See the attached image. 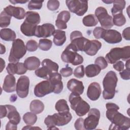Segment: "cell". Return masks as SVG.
I'll return each mask as SVG.
<instances>
[{"instance_id": "56", "label": "cell", "mask_w": 130, "mask_h": 130, "mask_svg": "<svg viewBox=\"0 0 130 130\" xmlns=\"http://www.w3.org/2000/svg\"><path fill=\"white\" fill-rule=\"evenodd\" d=\"M28 2V1H22V0H21V1H18V0L10 1V2L12 4H14V5H15V4H18V3H19V4H24V3H26Z\"/></svg>"}, {"instance_id": "48", "label": "cell", "mask_w": 130, "mask_h": 130, "mask_svg": "<svg viewBox=\"0 0 130 130\" xmlns=\"http://www.w3.org/2000/svg\"><path fill=\"white\" fill-rule=\"evenodd\" d=\"M74 126L77 130L85 129L84 127V119L82 118H79L77 119L74 123Z\"/></svg>"}, {"instance_id": "20", "label": "cell", "mask_w": 130, "mask_h": 130, "mask_svg": "<svg viewBox=\"0 0 130 130\" xmlns=\"http://www.w3.org/2000/svg\"><path fill=\"white\" fill-rule=\"evenodd\" d=\"M102 47V43L96 40H88L87 42L84 52L90 56L95 55Z\"/></svg>"}, {"instance_id": "54", "label": "cell", "mask_w": 130, "mask_h": 130, "mask_svg": "<svg viewBox=\"0 0 130 130\" xmlns=\"http://www.w3.org/2000/svg\"><path fill=\"white\" fill-rule=\"evenodd\" d=\"M17 124H15L10 121L7 123L6 126V130H9V129H17Z\"/></svg>"}, {"instance_id": "13", "label": "cell", "mask_w": 130, "mask_h": 130, "mask_svg": "<svg viewBox=\"0 0 130 130\" xmlns=\"http://www.w3.org/2000/svg\"><path fill=\"white\" fill-rule=\"evenodd\" d=\"M101 38L110 44H116L122 41L121 34L115 29H104Z\"/></svg>"}, {"instance_id": "17", "label": "cell", "mask_w": 130, "mask_h": 130, "mask_svg": "<svg viewBox=\"0 0 130 130\" xmlns=\"http://www.w3.org/2000/svg\"><path fill=\"white\" fill-rule=\"evenodd\" d=\"M101 88L98 82H92L88 86L87 95L91 101H96L100 98L101 94Z\"/></svg>"}, {"instance_id": "41", "label": "cell", "mask_w": 130, "mask_h": 130, "mask_svg": "<svg viewBox=\"0 0 130 130\" xmlns=\"http://www.w3.org/2000/svg\"><path fill=\"white\" fill-rule=\"evenodd\" d=\"M95 64L97 65L101 70L105 69L108 66V62L106 59L103 56L97 57L94 61Z\"/></svg>"}, {"instance_id": "16", "label": "cell", "mask_w": 130, "mask_h": 130, "mask_svg": "<svg viewBox=\"0 0 130 130\" xmlns=\"http://www.w3.org/2000/svg\"><path fill=\"white\" fill-rule=\"evenodd\" d=\"M10 16H13L17 19H23L25 17V10L19 7H14L9 5L4 9V10Z\"/></svg>"}, {"instance_id": "45", "label": "cell", "mask_w": 130, "mask_h": 130, "mask_svg": "<svg viewBox=\"0 0 130 130\" xmlns=\"http://www.w3.org/2000/svg\"><path fill=\"white\" fill-rule=\"evenodd\" d=\"M6 70L8 73L10 75L17 74V63H10L8 64Z\"/></svg>"}, {"instance_id": "50", "label": "cell", "mask_w": 130, "mask_h": 130, "mask_svg": "<svg viewBox=\"0 0 130 130\" xmlns=\"http://www.w3.org/2000/svg\"><path fill=\"white\" fill-rule=\"evenodd\" d=\"M121 78L124 80H129L130 79V68L122 70L119 73Z\"/></svg>"}, {"instance_id": "31", "label": "cell", "mask_w": 130, "mask_h": 130, "mask_svg": "<svg viewBox=\"0 0 130 130\" xmlns=\"http://www.w3.org/2000/svg\"><path fill=\"white\" fill-rule=\"evenodd\" d=\"M25 20L38 25L41 21V18L38 13L33 11H27L26 12Z\"/></svg>"}, {"instance_id": "1", "label": "cell", "mask_w": 130, "mask_h": 130, "mask_svg": "<svg viewBox=\"0 0 130 130\" xmlns=\"http://www.w3.org/2000/svg\"><path fill=\"white\" fill-rule=\"evenodd\" d=\"M107 109L106 117L111 121L109 129H127L130 127L129 118L118 112L119 107L112 103H108L106 105Z\"/></svg>"}, {"instance_id": "53", "label": "cell", "mask_w": 130, "mask_h": 130, "mask_svg": "<svg viewBox=\"0 0 130 130\" xmlns=\"http://www.w3.org/2000/svg\"><path fill=\"white\" fill-rule=\"evenodd\" d=\"M81 36H83V35H82V34L80 31L75 30L71 32L70 35V40L71 41H72V40L76 38H78L79 37H81Z\"/></svg>"}, {"instance_id": "58", "label": "cell", "mask_w": 130, "mask_h": 130, "mask_svg": "<svg viewBox=\"0 0 130 130\" xmlns=\"http://www.w3.org/2000/svg\"><path fill=\"white\" fill-rule=\"evenodd\" d=\"M1 72H2V71L3 70L4 68L5 67V61L3 60V58H1Z\"/></svg>"}, {"instance_id": "29", "label": "cell", "mask_w": 130, "mask_h": 130, "mask_svg": "<svg viewBox=\"0 0 130 130\" xmlns=\"http://www.w3.org/2000/svg\"><path fill=\"white\" fill-rule=\"evenodd\" d=\"M101 69L95 64L88 65L85 69V73L87 77L91 78L98 75L101 72Z\"/></svg>"}, {"instance_id": "27", "label": "cell", "mask_w": 130, "mask_h": 130, "mask_svg": "<svg viewBox=\"0 0 130 130\" xmlns=\"http://www.w3.org/2000/svg\"><path fill=\"white\" fill-rule=\"evenodd\" d=\"M0 37L6 41H14L16 35L15 31L10 28H2L0 31Z\"/></svg>"}, {"instance_id": "18", "label": "cell", "mask_w": 130, "mask_h": 130, "mask_svg": "<svg viewBox=\"0 0 130 130\" xmlns=\"http://www.w3.org/2000/svg\"><path fill=\"white\" fill-rule=\"evenodd\" d=\"M68 89L74 94L81 95L83 93L84 87L82 82L76 79H71L67 83Z\"/></svg>"}, {"instance_id": "40", "label": "cell", "mask_w": 130, "mask_h": 130, "mask_svg": "<svg viewBox=\"0 0 130 130\" xmlns=\"http://www.w3.org/2000/svg\"><path fill=\"white\" fill-rule=\"evenodd\" d=\"M43 1H30L29 2L27 7L28 9L31 10H40L42 7Z\"/></svg>"}, {"instance_id": "38", "label": "cell", "mask_w": 130, "mask_h": 130, "mask_svg": "<svg viewBox=\"0 0 130 130\" xmlns=\"http://www.w3.org/2000/svg\"><path fill=\"white\" fill-rule=\"evenodd\" d=\"M42 65L47 67L53 73L57 72L59 68L58 64L48 58L44 59L42 62Z\"/></svg>"}, {"instance_id": "36", "label": "cell", "mask_w": 130, "mask_h": 130, "mask_svg": "<svg viewBox=\"0 0 130 130\" xmlns=\"http://www.w3.org/2000/svg\"><path fill=\"white\" fill-rule=\"evenodd\" d=\"M11 16L9 15L4 11H2L0 14V26L4 28L8 26L11 22Z\"/></svg>"}, {"instance_id": "52", "label": "cell", "mask_w": 130, "mask_h": 130, "mask_svg": "<svg viewBox=\"0 0 130 130\" xmlns=\"http://www.w3.org/2000/svg\"><path fill=\"white\" fill-rule=\"evenodd\" d=\"M129 33H130V27H127L123 30V31H122V37L126 40L129 41L130 40Z\"/></svg>"}, {"instance_id": "24", "label": "cell", "mask_w": 130, "mask_h": 130, "mask_svg": "<svg viewBox=\"0 0 130 130\" xmlns=\"http://www.w3.org/2000/svg\"><path fill=\"white\" fill-rule=\"evenodd\" d=\"M37 25L24 20L20 26L21 32L26 36L32 37L35 36Z\"/></svg>"}, {"instance_id": "21", "label": "cell", "mask_w": 130, "mask_h": 130, "mask_svg": "<svg viewBox=\"0 0 130 130\" xmlns=\"http://www.w3.org/2000/svg\"><path fill=\"white\" fill-rule=\"evenodd\" d=\"M5 106L7 108L6 116L9 119V121L17 125L19 124L21 120V117L16 108L11 105H6Z\"/></svg>"}, {"instance_id": "57", "label": "cell", "mask_w": 130, "mask_h": 130, "mask_svg": "<svg viewBox=\"0 0 130 130\" xmlns=\"http://www.w3.org/2000/svg\"><path fill=\"white\" fill-rule=\"evenodd\" d=\"M1 54H3L5 53L6 52V48L5 46L3 45V44H1Z\"/></svg>"}, {"instance_id": "51", "label": "cell", "mask_w": 130, "mask_h": 130, "mask_svg": "<svg viewBox=\"0 0 130 130\" xmlns=\"http://www.w3.org/2000/svg\"><path fill=\"white\" fill-rule=\"evenodd\" d=\"M113 68L118 72H121L124 70V63L122 61H118L113 64Z\"/></svg>"}, {"instance_id": "47", "label": "cell", "mask_w": 130, "mask_h": 130, "mask_svg": "<svg viewBox=\"0 0 130 130\" xmlns=\"http://www.w3.org/2000/svg\"><path fill=\"white\" fill-rule=\"evenodd\" d=\"M104 29H104L102 27H96L93 30V35L94 37L97 39H101V37Z\"/></svg>"}, {"instance_id": "59", "label": "cell", "mask_w": 130, "mask_h": 130, "mask_svg": "<svg viewBox=\"0 0 130 130\" xmlns=\"http://www.w3.org/2000/svg\"><path fill=\"white\" fill-rule=\"evenodd\" d=\"M33 128L41 129V128L38 127H31H31H29V126L27 125V126H26L24 127L23 128H22V129H33Z\"/></svg>"}, {"instance_id": "44", "label": "cell", "mask_w": 130, "mask_h": 130, "mask_svg": "<svg viewBox=\"0 0 130 130\" xmlns=\"http://www.w3.org/2000/svg\"><path fill=\"white\" fill-rule=\"evenodd\" d=\"M47 7L49 10L55 11L59 7V2L56 0H50L47 2Z\"/></svg>"}, {"instance_id": "7", "label": "cell", "mask_w": 130, "mask_h": 130, "mask_svg": "<svg viewBox=\"0 0 130 130\" xmlns=\"http://www.w3.org/2000/svg\"><path fill=\"white\" fill-rule=\"evenodd\" d=\"M61 58L62 60L68 63H71L74 66L79 65L83 63V57L74 51L69 45H68L62 52Z\"/></svg>"}, {"instance_id": "23", "label": "cell", "mask_w": 130, "mask_h": 130, "mask_svg": "<svg viewBox=\"0 0 130 130\" xmlns=\"http://www.w3.org/2000/svg\"><path fill=\"white\" fill-rule=\"evenodd\" d=\"M16 79L13 75L6 76L3 85V90L6 92H13L16 90Z\"/></svg>"}, {"instance_id": "25", "label": "cell", "mask_w": 130, "mask_h": 130, "mask_svg": "<svg viewBox=\"0 0 130 130\" xmlns=\"http://www.w3.org/2000/svg\"><path fill=\"white\" fill-rule=\"evenodd\" d=\"M23 63L27 70L32 71L38 69L41 64V62L37 57L30 56L27 58Z\"/></svg>"}, {"instance_id": "49", "label": "cell", "mask_w": 130, "mask_h": 130, "mask_svg": "<svg viewBox=\"0 0 130 130\" xmlns=\"http://www.w3.org/2000/svg\"><path fill=\"white\" fill-rule=\"evenodd\" d=\"M17 75H22L26 72L27 70L25 67L24 63L18 62H17Z\"/></svg>"}, {"instance_id": "39", "label": "cell", "mask_w": 130, "mask_h": 130, "mask_svg": "<svg viewBox=\"0 0 130 130\" xmlns=\"http://www.w3.org/2000/svg\"><path fill=\"white\" fill-rule=\"evenodd\" d=\"M52 42L49 39H42L39 40V47L43 51L49 50L52 47Z\"/></svg>"}, {"instance_id": "4", "label": "cell", "mask_w": 130, "mask_h": 130, "mask_svg": "<svg viewBox=\"0 0 130 130\" xmlns=\"http://www.w3.org/2000/svg\"><path fill=\"white\" fill-rule=\"evenodd\" d=\"M130 58V46H126L122 48L116 47L111 49L109 53L106 55L107 61L110 64H114L116 62L122 59L126 61Z\"/></svg>"}, {"instance_id": "33", "label": "cell", "mask_w": 130, "mask_h": 130, "mask_svg": "<svg viewBox=\"0 0 130 130\" xmlns=\"http://www.w3.org/2000/svg\"><path fill=\"white\" fill-rule=\"evenodd\" d=\"M82 22L84 25L87 27H91L95 26L98 23V20L94 15L89 14L83 17Z\"/></svg>"}, {"instance_id": "2", "label": "cell", "mask_w": 130, "mask_h": 130, "mask_svg": "<svg viewBox=\"0 0 130 130\" xmlns=\"http://www.w3.org/2000/svg\"><path fill=\"white\" fill-rule=\"evenodd\" d=\"M72 116L70 111L58 112L52 115H48L44 120L48 129H58L56 126H60L67 124L70 122Z\"/></svg>"}, {"instance_id": "8", "label": "cell", "mask_w": 130, "mask_h": 130, "mask_svg": "<svg viewBox=\"0 0 130 130\" xmlns=\"http://www.w3.org/2000/svg\"><path fill=\"white\" fill-rule=\"evenodd\" d=\"M102 28L109 29L113 25L112 17L108 14L107 10L103 7H99L95 10V15Z\"/></svg>"}, {"instance_id": "11", "label": "cell", "mask_w": 130, "mask_h": 130, "mask_svg": "<svg viewBox=\"0 0 130 130\" xmlns=\"http://www.w3.org/2000/svg\"><path fill=\"white\" fill-rule=\"evenodd\" d=\"M53 86L48 80L42 81L35 86L34 94L37 97L42 98L53 92Z\"/></svg>"}, {"instance_id": "22", "label": "cell", "mask_w": 130, "mask_h": 130, "mask_svg": "<svg viewBox=\"0 0 130 130\" xmlns=\"http://www.w3.org/2000/svg\"><path fill=\"white\" fill-rule=\"evenodd\" d=\"M89 40L83 37H79L71 41V43L69 45L74 51H83L85 45Z\"/></svg>"}, {"instance_id": "42", "label": "cell", "mask_w": 130, "mask_h": 130, "mask_svg": "<svg viewBox=\"0 0 130 130\" xmlns=\"http://www.w3.org/2000/svg\"><path fill=\"white\" fill-rule=\"evenodd\" d=\"M38 45L37 42L34 40H29L26 44V50L29 52H34L37 50Z\"/></svg>"}, {"instance_id": "46", "label": "cell", "mask_w": 130, "mask_h": 130, "mask_svg": "<svg viewBox=\"0 0 130 130\" xmlns=\"http://www.w3.org/2000/svg\"><path fill=\"white\" fill-rule=\"evenodd\" d=\"M73 70L72 69L69 67L68 64L65 68H62L60 71V74L61 75L64 77H68L71 76L73 74Z\"/></svg>"}, {"instance_id": "19", "label": "cell", "mask_w": 130, "mask_h": 130, "mask_svg": "<svg viewBox=\"0 0 130 130\" xmlns=\"http://www.w3.org/2000/svg\"><path fill=\"white\" fill-rule=\"evenodd\" d=\"M70 13L68 11H62L57 15L55 25L59 29H65L67 28V23L70 19Z\"/></svg>"}, {"instance_id": "6", "label": "cell", "mask_w": 130, "mask_h": 130, "mask_svg": "<svg viewBox=\"0 0 130 130\" xmlns=\"http://www.w3.org/2000/svg\"><path fill=\"white\" fill-rule=\"evenodd\" d=\"M26 52V46L23 41L20 39H15L12 43L8 60L11 63L18 62Z\"/></svg>"}, {"instance_id": "32", "label": "cell", "mask_w": 130, "mask_h": 130, "mask_svg": "<svg viewBox=\"0 0 130 130\" xmlns=\"http://www.w3.org/2000/svg\"><path fill=\"white\" fill-rule=\"evenodd\" d=\"M113 6L111 9V13L113 16L120 13H122L123 10L125 8L126 2L125 1H113Z\"/></svg>"}, {"instance_id": "26", "label": "cell", "mask_w": 130, "mask_h": 130, "mask_svg": "<svg viewBox=\"0 0 130 130\" xmlns=\"http://www.w3.org/2000/svg\"><path fill=\"white\" fill-rule=\"evenodd\" d=\"M53 36V43L57 46H62L66 41V32L60 29L55 30Z\"/></svg>"}, {"instance_id": "35", "label": "cell", "mask_w": 130, "mask_h": 130, "mask_svg": "<svg viewBox=\"0 0 130 130\" xmlns=\"http://www.w3.org/2000/svg\"><path fill=\"white\" fill-rule=\"evenodd\" d=\"M55 108L58 112L70 111L69 107L67 104V102L64 99L58 100L55 104Z\"/></svg>"}, {"instance_id": "10", "label": "cell", "mask_w": 130, "mask_h": 130, "mask_svg": "<svg viewBox=\"0 0 130 130\" xmlns=\"http://www.w3.org/2000/svg\"><path fill=\"white\" fill-rule=\"evenodd\" d=\"M88 116L84 120L85 129H94L98 126L100 118V112L96 108H92L88 112Z\"/></svg>"}, {"instance_id": "55", "label": "cell", "mask_w": 130, "mask_h": 130, "mask_svg": "<svg viewBox=\"0 0 130 130\" xmlns=\"http://www.w3.org/2000/svg\"><path fill=\"white\" fill-rule=\"evenodd\" d=\"M1 118H3L7 116V108L5 105H1Z\"/></svg>"}, {"instance_id": "61", "label": "cell", "mask_w": 130, "mask_h": 130, "mask_svg": "<svg viewBox=\"0 0 130 130\" xmlns=\"http://www.w3.org/2000/svg\"><path fill=\"white\" fill-rule=\"evenodd\" d=\"M113 1H103V2H104V3H105L107 4H110L112 3H113Z\"/></svg>"}, {"instance_id": "12", "label": "cell", "mask_w": 130, "mask_h": 130, "mask_svg": "<svg viewBox=\"0 0 130 130\" xmlns=\"http://www.w3.org/2000/svg\"><path fill=\"white\" fill-rule=\"evenodd\" d=\"M29 79L26 76H22L19 78L16 84V92L20 98H26L29 92Z\"/></svg>"}, {"instance_id": "3", "label": "cell", "mask_w": 130, "mask_h": 130, "mask_svg": "<svg viewBox=\"0 0 130 130\" xmlns=\"http://www.w3.org/2000/svg\"><path fill=\"white\" fill-rule=\"evenodd\" d=\"M117 81L118 78L115 72L110 71L107 73L103 81V97L104 99L110 100L114 98Z\"/></svg>"}, {"instance_id": "15", "label": "cell", "mask_w": 130, "mask_h": 130, "mask_svg": "<svg viewBox=\"0 0 130 130\" xmlns=\"http://www.w3.org/2000/svg\"><path fill=\"white\" fill-rule=\"evenodd\" d=\"M53 85L54 90L53 92L56 94L60 93L63 89V83L61 81L62 78L60 74L58 72L53 73L50 75L48 79Z\"/></svg>"}, {"instance_id": "5", "label": "cell", "mask_w": 130, "mask_h": 130, "mask_svg": "<svg viewBox=\"0 0 130 130\" xmlns=\"http://www.w3.org/2000/svg\"><path fill=\"white\" fill-rule=\"evenodd\" d=\"M69 101L71 108L80 117L86 115L90 110L89 105L84 101L80 95L72 93L69 96Z\"/></svg>"}, {"instance_id": "28", "label": "cell", "mask_w": 130, "mask_h": 130, "mask_svg": "<svg viewBox=\"0 0 130 130\" xmlns=\"http://www.w3.org/2000/svg\"><path fill=\"white\" fill-rule=\"evenodd\" d=\"M29 108L31 112L38 114L43 111L44 109V105L40 100H34L31 102Z\"/></svg>"}, {"instance_id": "30", "label": "cell", "mask_w": 130, "mask_h": 130, "mask_svg": "<svg viewBox=\"0 0 130 130\" xmlns=\"http://www.w3.org/2000/svg\"><path fill=\"white\" fill-rule=\"evenodd\" d=\"M42 67L36 70L35 74L40 78L48 80L53 72L46 66L42 65Z\"/></svg>"}, {"instance_id": "9", "label": "cell", "mask_w": 130, "mask_h": 130, "mask_svg": "<svg viewBox=\"0 0 130 130\" xmlns=\"http://www.w3.org/2000/svg\"><path fill=\"white\" fill-rule=\"evenodd\" d=\"M66 3L70 12L78 16H83L88 10L87 1L69 0Z\"/></svg>"}, {"instance_id": "43", "label": "cell", "mask_w": 130, "mask_h": 130, "mask_svg": "<svg viewBox=\"0 0 130 130\" xmlns=\"http://www.w3.org/2000/svg\"><path fill=\"white\" fill-rule=\"evenodd\" d=\"M73 74L74 75L78 78H83L85 75V69L84 66L83 65H81L76 68Z\"/></svg>"}, {"instance_id": "60", "label": "cell", "mask_w": 130, "mask_h": 130, "mask_svg": "<svg viewBox=\"0 0 130 130\" xmlns=\"http://www.w3.org/2000/svg\"><path fill=\"white\" fill-rule=\"evenodd\" d=\"M129 61H130L129 59L126 60V63H125V67H126V68H127V69L130 68V66H129Z\"/></svg>"}, {"instance_id": "14", "label": "cell", "mask_w": 130, "mask_h": 130, "mask_svg": "<svg viewBox=\"0 0 130 130\" xmlns=\"http://www.w3.org/2000/svg\"><path fill=\"white\" fill-rule=\"evenodd\" d=\"M55 31L54 26L51 23H44L38 25L35 36L38 38H47L53 35Z\"/></svg>"}, {"instance_id": "34", "label": "cell", "mask_w": 130, "mask_h": 130, "mask_svg": "<svg viewBox=\"0 0 130 130\" xmlns=\"http://www.w3.org/2000/svg\"><path fill=\"white\" fill-rule=\"evenodd\" d=\"M23 120L25 124L28 125H33L37 120V116L32 112H26L23 116Z\"/></svg>"}, {"instance_id": "37", "label": "cell", "mask_w": 130, "mask_h": 130, "mask_svg": "<svg viewBox=\"0 0 130 130\" xmlns=\"http://www.w3.org/2000/svg\"><path fill=\"white\" fill-rule=\"evenodd\" d=\"M113 16V18L112 20L114 25L118 26H121L124 25L126 23V18L122 13H118Z\"/></svg>"}]
</instances>
